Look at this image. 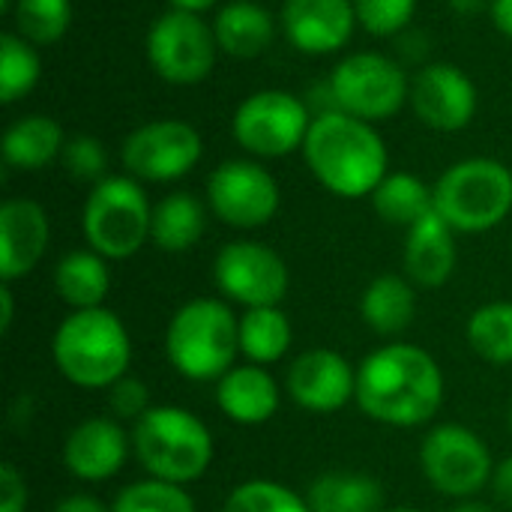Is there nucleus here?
Listing matches in <instances>:
<instances>
[{
    "label": "nucleus",
    "instance_id": "1",
    "mask_svg": "<svg viewBox=\"0 0 512 512\" xmlns=\"http://www.w3.org/2000/svg\"><path fill=\"white\" fill-rule=\"evenodd\" d=\"M360 411L393 429L426 426L444 402V375L438 360L417 345H384L357 369Z\"/></svg>",
    "mask_w": 512,
    "mask_h": 512
},
{
    "label": "nucleus",
    "instance_id": "2",
    "mask_svg": "<svg viewBox=\"0 0 512 512\" xmlns=\"http://www.w3.org/2000/svg\"><path fill=\"white\" fill-rule=\"evenodd\" d=\"M312 177L339 198H366L390 174V153L375 123L345 111H318L303 144Z\"/></svg>",
    "mask_w": 512,
    "mask_h": 512
},
{
    "label": "nucleus",
    "instance_id": "3",
    "mask_svg": "<svg viewBox=\"0 0 512 512\" xmlns=\"http://www.w3.org/2000/svg\"><path fill=\"white\" fill-rule=\"evenodd\" d=\"M51 357L69 384L81 390H108L129 369L132 339L111 309H78L54 330Z\"/></svg>",
    "mask_w": 512,
    "mask_h": 512
},
{
    "label": "nucleus",
    "instance_id": "4",
    "mask_svg": "<svg viewBox=\"0 0 512 512\" xmlns=\"http://www.w3.org/2000/svg\"><path fill=\"white\" fill-rule=\"evenodd\" d=\"M165 354L186 381H219L240 354V321L228 303L198 297L183 303L165 330Z\"/></svg>",
    "mask_w": 512,
    "mask_h": 512
},
{
    "label": "nucleus",
    "instance_id": "5",
    "mask_svg": "<svg viewBox=\"0 0 512 512\" xmlns=\"http://www.w3.org/2000/svg\"><path fill=\"white\" fill-rule=\"evenodd\" d=\"M132 453L153 480L189 486L213 462V435L192 411L159 405L132 426Z\"/></svg>",
    "mask_w": 512,
    "mask_h": 512
},
{
    "label": "nucleus",
    "instance_id": "6",
    "mask_svg": "<svg viewBox=\"0 0 512 512\" xmlns=\"http://www.w3.org/2000/svg\"><path fill=\"white\" fill-rule=\"evenodd\" d=\"M435 192V213L456 234H483L512 213V171L492 156H471L450 165Z\"/></svg>",
    "mask_w": 512,
    "mask_h": 512
},
{
    "label": "nucleus",
    "instance_id": "7",
    "mask_svg": "<svg viewBox=\"0 0 512 512\" xmlns=\"http://www.w3.org/2000/svg\"><path fill=\"white\" fill-rule=\"evenodd\" d=\"M153 204L141 180L111 174L90 186L81 210V231L93 252L108 261H126L150 240Z\"/></svg>",
    "mask_w": 512,
    "mask_h": 512
},
{
    "label": "nucleus",
    "instance_id": "8",
    "mask_svg": "<svg viewBox=\"0 0 512 512\" xmlns=\"http://www.w3.org/2000/svg\"><path fill=\"white\" fill-rule=\"evenodd\" d=\"M336 111L381 123L411 102V81L399 60L381 51H357L336 63L327 78Z\"/></svg>",
    "mask_w": 512,
    "mask_h": 512
},
{
    "label": "nucleus",
    "instance_id": "9",
    "mask_svg": "<svg viewBox=\"0 0 512 512\" xmlns=\"http://www.w3.org/2000/svg\"><path fill=\"white\" fill-rule=\"evenodd\" d=\"M312 120L315 114L300 96L270 87L249 93L237 105L231 117V135L252 156L282 159L294 150H303Z\"/></svg>",
    "mask_w": 512,
    "mask_h": 512
},
{
    "label": "nucleus",
    "instance_id": "10",
    "mask_svg": "<svg viewBox=\"0 0 512 512\" xmlns=\"http://www.w3.org/2000/svg\"><path fill=\"white\" fill-rule=\"evenodd\" d=\"M144 51L153 72L162 81L177 87H192L213 72L219 42L213 24H207L201 15L168 9L150 24Z\"/></svg>",
    "mask_w": 512,
    "mask_h": 512
},
{
    "label": "nucleus",
    "instance_id": "11",
    "mask_svg": "<svg viewBox=\"0 0 512 512\" xmlns=\"http://www.w3.org/2000/svg\"><path fill=\"white\" fill-rule=\"evenodd\" d=\"M423 477L447 498H471L492 483L495 462L489 447L468 426H435L420 444Z\"/></svg>",
    "mask_w": 512,
    "mask_h": 512
},
{
    "label": "nucleus",
    "instance_id": "12",
    "mask_svg": "<svg viewBox=\"0 0 512 512\" xmlns=\"http://www.w3.org/2000/svg\"><path fill=\"white\" fill-rule=\"evenodd\" d=\"M204 156L201 132L186 120H150L132 129L123 141L120 159L129 177L141 183H171L186 177Z\"/></svg>",
    "mask_w": 512,
    "mask_h": 512
},
{
    "label": "nucleus",
    "instance_id": "13",
    "mask_svg": "<svg viewBox=\"0 0 512 512\" xmlns=\"http://www.w3.org/2000/svg\"><path fill=\"white\" fill-rule=\"evenodd\" d=\"M279 204L276 177L255 159H225L207 177V207L231 228H261L279 213Z\"/></svg>",
    "mask_w": 512,
    "mask_h": 512
},
{
    "label": "nucleus",
    "instance_id": "14",
    "mask_svg": "<svg viewBox=\"0 0 512 512\" xmlns=\"http://www.w3.org/2000/svg\"><path fill=\"white\" fill-rule=\"evenodd\" d=\"M213 279L228 300L246 309L279 306L291 285V273L282 255L255 240L225 243L213 261Z\"/></svg>",
    "mask_w": 512,
    "mask_h": 512
},
{
    "label": "nucleus",
    "instance_id": "15",
    "mask_svg": "<svg viewBox=\"0 0 512 512\" xmlns=\"http://www.w3.org/2000/svg\"><path fill=\"white\" fill-rule=\"evenodd\" d=\"M480 93L474 78L456 63H423L411 78V108L435 132H459L474 123Z\"/></svg>",
    "mask_w": 512,
    "mask_h": 512
},
{
    "label": "nucleus",
    "instance_id": "16",
    "mask_svg": "<svg viewBox=\"0 0 512 512\" xmlns=\"http://www.w3.org/2000/svg\"><path fill=\"white\" fill-rule=\"evenodd\" d=\"M285 387L303 411L333 414L357 396V369L330 348H312L288 366Z\"/></svg>",
    "mask_w": 512,
    "mask_h": 512
},
{
    "label": "nucleus",
    "instance_id": "17",
    "mask_svg": "<svg viewBox=\"0 0 512 512\" xmlns=\"http://www.w3.org/2000/svg\"><path fill=\"white\" fill-rule=\"evenodd\" d=\"M285 39L312 57L342 51L357 30L354 0H285L279 12Z\"/></svg>",
    "mask_w": 512,
    "mask_h": 512
},
{
    "label": "nucleus",
    "instance_id": "18",
    "mask_svg": "<svg viewBox=\"0 0 512 512\" xmlns=\"http://www.w3.org/2000/svg\"><path fill=\"white\" fill-rule=\"evenodd\" d=\"M132 435L114 417H87L63 441V468L81 483H105L126 465Z\"/></svg>",
    "mask_w": 512,
    "mask_h": 512
},
{
    "label": "nucleus",
    "instance_id": "19",
    "mask_svg": "<svg viewBox=\"0 0 512 512\" xmlns=\"http://www.w3.org/2000/svg\"><path fill=\"white\" fill-rule=\"evenodd\" d=\"M51 240L48 213L33 198H9L0 204V279L12 285L27 276L45 255Z\"/></svg>",
    "mask_w": 512,
    "mask_h": 512
},
{
    "label": "nucleus",
    "instance_id": "20",
    "mask_svg": "<svg viewBox=\"0 0 512 512\" xmlns=\"http://www.w3.org/2000/svg\"><path fill=\"white\" fill-rule=\"evenodd\" d=\"M456 231L432 210L426 219L408 228L402 267L405 276L420 288H441L456 270Z\"/></svg>",
    "mask_w": 512,
    "mask_h": 512
},
{
    "label": "nucleus",
    "instance_id": "21",
    "mask_svg": "<svg viewBox=\"0 0 512 512\" xmlns=\"http://www.w3.org/2000/svg\"><path fill=\"white\" fill-rule=\"evenodd\" d=\"M216 405L237 426H261L279 411V387L264 366L243 363L216 381Z\"/></svg>",
    "mask_w": 512,
    "mask_h": 512
},
{
    "label": "nucleus",
    "instance_id": "22",
    "mask_svg": "<svg viewBox=\"0 0 512 512\" xmlns=\"http://www.w3.org/2000/svg\"><path fill=\"white\" fill-rule=\"evenodd\" d=\"M213 33L219 51H225L228 57L252 60L273 45L276 18L255 0H231L219 6Z\"/></svg>",
    "mask_w": 512,
    "mask_h": 512
},
{
    "label": "nucleus",
    "instance_id": "23",
    "mask_svg": "<svg viewBox=\"0 0 512 512\" xmlns=\"http://www.w3.org/2000/svg\"><path fill=\"white\" fill-rule=\"evenodd\" d=\"M66 144V132L63 126L48 117V114H27L18 117L0 141L3 150V162L15 171H39L45 165H51L54 159H60Z\"/></svg>",
    "mask_w": 512,
    "mask_h": 512
},
{
    "label": "nucleus",
    "instance_id": "24",
    "mask_svg": "<svg viewBox=\"0 0 512 512\" xmlns=\"http://www.w3.org/2000/svg\"><path fill=\"white\" fill-rule=\"evenodd\" d=\"M54 291L72 309H99L111 291L108 258L93 249H75L54 267Z\"/></svg>",
    "mask_w": 512,
    "mask_h": 512
},
{
    "label": "nucleus",
    "instance_id": "25",
    "mask_svg": "<svg viewBox=\"0 0 512 512\" xmlns=\"http://www.w3.org/2000/svg\"><path fill=\"white\" fill-rule=\"evenodd\" d=\"M360 315L378 336H399L417 315V294L408 276L384 273L369 282L360 297Z\"/></svg>",
    "mask_w": 512,
    "mask_h": 512
},
{
    "label": "nucleus",
    "instance_id": "26",
    "mask_svg": "<svg viewBox=\"0 0 512 512\" xmlns=\"http://www.w3.org/2000/svg\"><path fill=\"white\" fill-rule=\"evenodd\" d=\"M207 210L195 195L189 192H171L162 201L153 204V225H150V243L162 252L180 255L192 249L207 228Z\"/></svg>",
    "mask_w": 512,
    "mask_h": 512
},
{
    "label": "nucleus",
    "instance_id": "27",
    "mask_svg": "<svg viewBox=\"0 0 512 512\" xmlns=\"http://www.w3.org/2000/svg\"><path fill=\"white\" fill-rule=\"evenodd\" d=\"M306 501L312 512H381L384 486L369 474L330 471L309 486Z\"/></svg>",
    "mask_w": 512,
    "mask_h": 512
},
{
    "label": "nucleus",
    "instance_id": "28",
    "mask_svg": "<svg viewBox=\"0 0 512 512\" xmlns=\"http://www.w3.org/2000/svg\"><path fill=\"white\" fill-rule=\"evenodd\" d=\"M369 198H372L375 213L384 222L402 225V228L417 225L435 210V192L429 189V183L408 171L387 174Z\"/></svg>",
    "mask_w": 512,
    "mask_h": 512
},
{
    "label": "nucleus",
    "instance_id": "29",
    "mask_svg": "<svg viewBox=\"0 0 512 512\" xmlns=\"http://www.w3.org/2000/svg\"><path fill=\"white\" fill-rule=\"evenodd\" d=\"M291 321L279 306L246 309L240 318V354L255 366L279 363L291 348Z\"/></svg>",
    "mask_w": 512,
    "mask_h": 512
},
{
    "label": "nucleus",
    "instance_id": "30",
    "mask_svg": "<svg viewBox=\"0 0 512 512\" xmlns=\"http://www.w3.org/2000/svg\"><path fill=\"white\" fill-rule=\"evenodd\" d=\"M42 78V60L36 45L21 39L15 30L0 33V102L15 105Z\"/></svg>",
    "mask_w": 512,
    "mask_h": 512
},
{
    "label": "nucleus",
    "instance_id": "31",
    "mask_svg": "<svg viewBox=\"0 0 512 512\" xmlns=\"http://www.w3.org/2000/svg\"><path fill=\"white\" fill-rule=\"evenodd\" d=\"M12 27L36 48L57 45L72 27V0H15Z\"/></svg>",
    "mask_w": 512,
    "mask_h": 512
},
{
    "label": "nucleus",
    "instance_id": "32",
    "mask_svg": "<svg viewBox=\"0 0 512 512\" xmlns=\"http://www.w3.org/2000/svg\"><path fill=\"white\" fill-rule=\"evenodd\" d=\"M468 345L495 366L512 363V303H486L468 318Z\"/></svg>",
    "mask_w": 512,
    "mask_h": 512
},
{
    "label": "nucleus",
    "instance_id": "33",
    "mask_svg": "<svg viewBox=\"0 0 512 512\" xmlns=\"http://www.w3.org/2000/svg\"><path fill=\"white\" fill-rule=\"evenodd\" d=\"M111 512H195V501L183 486L150 477L126 486L114 498Z\"/></svg>",
    "mask_w": 512,
    "mask_h": 512
},
{
    "label": "nucleus",
    "instance_id": "34",
    "mask_svg": "<svg viewBox=\"0 0 512 512\" xmlns=\"http://www.w3.org/2000/svg\"><path fill=\"white\" fill-rule=\"evenodd\" d=\"M222 512H312L309 501L273 480L240 483L222 504Z\"/></svg>",
    "mask_w": 512,
    "mask_h": 512
},
{
    "label": "nucleus",
    "instance_id": "35",
    "mask_svg": "<svg viewBox=\"0 0 512 512\" xmlns=\"http://www.w3.org/2000/svg\"><path fill=\"white\" fill-rule=\"evenodd\" d=\"M357 24L372 36H402L411 27L417 0H354Z\"/></svg>",
    "mask_w": 512,
    "mask_h": 512
},
{
    "label": "nucleus",
    "instance_id": "36",
    "mask_svg": "<svg viewBox=\"0 0 512 512\" xmlns=\"http://www.w3.org/2000/svg\"><path fill=\"white\" fill-rule=\"evenodd\" d=\"M60 165L66 168L69 177H75L81 183H99L108 177L105 174L108 171V150L93 135H72L63 144Z\"/></svg>",
    "mask_w": 512,
    "mask_h": 512
},
{
    "label": "nucleus",
    "instance_id": "37",
    "mask_svg": "<svg viewBox=\"0 0 512 512\" xmlns=\"http://www.w3.org/2000/svg\"><path fill=\"white\" fill-rule=\"evenodd\" d=\"M150 408H153V405H150V390H147L144 381L123 375L117 384L108 387V411H111L114 420H120V423H123V420L138 423Z\"/></svg>",
    "mask_w": 512,
    "mask_h": 512
},
{
    "label": "nucleus",
    "instance_id": "38",
    "mask_svg": "<svg viewBox=\"0 0 512 512\" xmlns=\"http://www.w3.org/2000/svg\"><path fill=\"white\" fill-rule=\"evenodd\" d=\"M27 507V483L15 471V465H0V512H24Z\"/></svg>",
    "mask_w": 512,
    "mask_h": 512
},
{
    "label": "nucleus",
    "instance_id": "39",
    "mask_svg": "<svg viewBox=\"0 0 512 512\" xmlns=\"http://www.w3.org/2000/svg\"><path fill=\"white\" fill-rule=\"evenodd\" d=\"M492 492H495V498H498L504 507H512V456H507L501 465H495Z\"/></svg>",
    "mask_w": 512,
    "mask_h": 512
},
{
    "label": "nucleus",
    "instance_id": "40",
    "mask_svg": "<svg viewBox=\"0 0 512 512\" xmlns=\"http://www.w3.org/2000/svg\"><path fill=\"white\" fill-rule=\"evenodd\" d=\"M54 512H111V507H105L93 495H69L54 507Z\"/></svg>",
    "mask_w": 512,
    "mask_h": 512
},
{
    "label": "nucleus",
    "instance_id": "41",
    "mask_svg": "<svg viewBox=\"0 0 512 512\" xmlns=\"http://www.w3.org/2000/svg\"><path fill=\"white\" fill-rule=\"evenodd\" d=\"M489 12H492L495 27H498L504 36H510L512 39V0H492Z\"/></svg>",
    "mask_w": 512,
    "mask_h": 512
},
{
    "label": "nucleus",
    "instance_id": "42",
    "mask_svg": "<svg viewBox=\"0 0 512 512\" xmlns=\"http://www.w3.org/2000/svg\"><path fill=\"white\" fill-rule=\"evenodd\" d=\"M12 318H15V303H12V291H9V285L3 282V285H0V333H9Z\"/></svg>",
    "mask_w": 512,
    "mask_h": 512
},
{
    "label": "nucleus",
    "instance_id": "43",
    "mask_svg": "<svg viewBox=\"0 0 512 512\" xmlns=\"http://www.w3.org/2000/svg\"><path fill=\"white\" fill-rule=\"evenodd\" d=\"M171 9H180V12H192V15H204L210 9H216L219 0H168Z\"/></svg>",
    "mask_w": 512,
    "mask_h": 512
},
{
    "label": "nucleus",
    "instance_id": "44",
    "mask_svg": "<svg viewBox=\"0 0 512 512\" xmlns=\"http://www.w3.org/2000/svg\"><path fill=\"white\" fill-rule=\"evenodd\" d=\"M483 6H492V0H450V9L459 15H477Z\"/></svg>",
    "mask_w": 512,
    "mask_h": 512
},
{
    "label": "nucleus",
    "instance_id": "45",
    "mask_svg": "<svg viewBox=\"0 0 512 512\" xmlns=\"http://www.w3.org/2000/svg\"><path fill=\"white\" fill-rule=\"evenodd\" d=\"M453 512H492L489 507H483V504H474V501H465V504H459Z\"/></svg>",
    "mask_w": 512,
    "mask_h": 512
},
{
    "label": "nucleus",
    "instance_id": "46",
    "mask_svg": "<svg viewBox=\"0 0 512 512\" xmlns=\"http://www.w3.org/2000/svg\"><path fill=\"white\" fill-rule=\"evenodd\" d=\"M12 3L15 0H0V12H12Z\"/></svg>",
    "mask_w": 512,
    "mask_h": 512
},
{
    "label": "nucleus",
    "instance_id": "47",
    "mask_svg": "<svg viewBox=\"0 0 512 512\" xmlns=\"http://www.w3.org/2000/svg\"><path fill=\"white\" fill-rule=\"evenodd\" d=\"M384 512H420V510H414V507H393V510H384Z\"/></svg>",
    "mask_w": 512,
    "mask_h": 512
},
{
    "label": "nucleus",
    "instance_id": "48",
    "mask_svg": "<svg viewBox=\"0 0 512 512\" xmlns=\"http://www.w3.org/2000/svg\"><path fill=\"white\" fill-rule=\"evenodd\" d=\"M510 432H512V405H510Z\"/></svg>",
    "mask_w": 512,
    "mask_h": 512
}]
</instances>
